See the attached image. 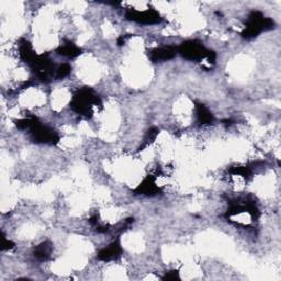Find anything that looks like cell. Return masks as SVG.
I'll return each instance as SVG.
<instances>
[{
    "label": "cell",
    "mask_w": 281,
    "mask_h": 281,
    "mask_svg": "<svg viewBox=\"0 0 281 281\" xmlns=\"http://www.w3.org/2000/svg\"><path fill=\"white\" fill-rule=\"evenodd\" d=\"M56 53L58 55H62L68 58H75L79 55H81L82 50L77 47V45L74 44L73 42L65 40L59 47L56 49Z\"/></svg>",
    "instance_id": "obj_14"
},
{
    "label": "cell",
    "mask_w": 281,
    "mask_h": 281,
    "mask_svg": "<svg viewBox=\"0 0 281 281\" xmlns=\"http://www.w3.org/2000/svg\"><path fill=\"white\" fill-rule=\"evenodd\" d=\"M35 76L43 82H50L53 77H55L56 67L49 54L37 55L33 64L30 66Z\"/></svg>",
    "instance_id": "obj_6"
},
{
    "label": "cell",
    "mask_w": 281,
    "mask_h": 281,
    "mask_svg": "<svg viewBox=\"0 0 281 281\" xmlns=\"http://www.w3.org/2000/svg\"><path fill=\"white\" fill-rule=\"evenodd\" d=\"M123 254V248L121 246L120 239H116L112 243L107 246L102 248L99 253H98L97 258L102 262H111V261H117L122 256Z\"/></svg>",
    "instance_id": "obj_9"
},
{
    "label": "cell",
    "mask_w": 281,
    "mask_h": 281,
    "mask_svg": "<svg viewBox=\"0 0 281 281\" xmlns=\"http://www.w3.org/2000/svg\"><path fill=\"white\" fill-rule=\"evenodd\" d=\"M275 27L276 24L272 19L265 17L261 11L254 10L249 13L245 22V27L241 32V36L245 40H252L262 32L270 31V30L275 29Z\"/></svg>",
    "instance_id": "obj_3"
},
{
    "label": "cell",
    "mask_w": 281,
    "mask_h": 281,
    "mask_svg": "<svg viewBox=\"0 0 281 281\" xmlns=\"http://www.w3.org/2000/svg\"><path fill=\"white\" fill-rule=\"evenodd\" d=\"M71 109L87 119L93 116L94 107H102L100 96L95 93V90L90 87H82L73 95L70 102Z\"/></svg>",
    "instance_id": "obj_1"
},
{
    "label": "cell",
    "mask_w": 281,
    "mask_h": 281,
    "mask_svg": "<svg viewBox=\"0 0 281 281\" xmlns=\"http://www.w3.org/2000/svg\"><path fill=\"white\" fill-rule=\"evenodd\" d=\"M30 136L36 144H45V145H56L59 143V134L54 128L44 125L39 120L29 131Z\"/></svg>",
    "instance_id": "obj_5"
},
{
    "label": "cell",
    "mask_w": 281,
    "mask_h": 281,
    "mask_svg": "<svg viewBox=\"0 0 281 281\" xmlns=\"http://www.w3.org/2000/svg\"><path fill=\"white\" fill-rule=\"evenodd\" d=\"M164 281H176V280H180V276H179V271L174 269V270H169L165 272V275L162 278Z\"/></svg>",
    "instance_id": "obj_18"
},
{
    "label": "cell",
    "mask_w": 281,
    "mask_h": 281,
    "mask_svg": "<svg viewBox=\"0 0 281 281\" xmlns=\"http://www.w3.org/2000/svg\"><path fill=\"white\" fill-rule=\"evenodd\" d=\"M130 36H131V34H125V35H121V36H119V39H118V41H117V43H118L119 47H122V45H124V44H125V41H126Z\"/></svg>",
    "instance_id": "obj_20"
},
{
    "label": "cell",
    "mask_w": 281,
    "mask_h": 281,
    "mask_svg": "<svg viewBox=\"0 0 281 281\" xmlns=\"http://www.w3.org/2000/svg\"><path fill=\"white\" fill-rule=\"evenodd\" d=\"M242 213H248L252 221H257L261 217V212L257 208L255 199L252 196L243 197V198L230 201V207L225 211L224 218L229 220L232 217L240 215Z\"/></svg>",
    "instance_id": "obj_4"
},
{
    "label": "cell",
    "mask_w": 281,
    "mask_h": 281,
    "mask_svg": "<svg viewBox=\"0 0 281 281\" xmlns=\"http://www.w3.org/2000/svg\"><path fill=\"white\" fill-rule=\"evenodd\" d=\"M178 54L190 62H202L207 60L209 65H214L217 60V54L214 51H211L204 47V44L198 40H189L182 42L177 48Z\"/></svg>",
    "instance_id": "obj_2"
},
{
    "label": "cell",
    "mask_w": 281,
    "mask_h": 281,
    "mask_svg": "<svg viewBox=\"0 0 281 281\" xmlns=\"http://www.w3.org/2000/svg\"><path fill=\"white\" fill-rule=\"evenodd\" d=\"M19 54H20V58L29 66H31L35 60V58L37 57V54H36V52L33 50L32 44L27 40H22L20 42Z\"/></svg>",
    "instance_id": "obj_11"
},
{
    "label": "cell",
    "mask_w": 281,
    "mask_h": 281,
    "mask_svg": "<svg viewBox=\"0 0 281 281\" xmlns=\"http://www.w3.org/2000/svg\"><path fill=\"white\" fill-rule=\"evenodd\" d=\"M178 54V50L176 47H162V48H155L148 52V58L150 59L152 63H163L167 62V60L172 59L175 56Z\"/></svg>",
    "instance_id": "obj_8"
},
{
    "label": "cell",
    "mask_w": 281,
    "mask_h": 281,
    "mask_svg": "<svg viewBox=\"0 0 281 281\" xmlns=\"http://www.w3.org/2000/svg\"><path fill=\"white\" fill-rule=\"evenodd\" d=\"M0 246H2V250H10L14 247V243L7 239L5 236V234L3 233L2 234V244H0Z\"/></svg>",
    "instance_id": "obj_19"
},
{
    "label": "cell",
    "mask_w": 281,
    "mask_h": 281,
    "mask_svg": "<svg viewBox=\"0 0 281 281\" xmlns=\"http://www.w3.org/2000/svg\"><path fill=\"white\" fill-rule=\"evenodd\" d=\"M233 123H234V121H233V120H231V119L223 120V124H224L225 126H231Z\"/></svg>",
    "instance_id": "obj_21"
},
{
    "label": "cell",
    "mask_w": 281,
    "mask_h": 281,
    "mask_svg": "<svg viewBox=\"0 0 281 281\" xmlns=\"http://www.w3.org/2000/svg\"><path fill=\"white\" fill-rule=\"evenodd\" d=\"M158 134H159V128H157L155 126L150 127L149 130L146 132L145 136H144L143 142L140 145V147L138 148V153H140V152H142V150L145 149L146 147H148L152 143H154V141L156 140Z\"/></svg>",
    "instance_id": "obj_15"
},
{
    "label": "cell",
    "mask_w": 281,
    "mask_h": 281,
    "mask_svg": "<svg viewBox=\"0 0 281 281\" xmlns=\"http://www.w3.org/2000/svg\"><path fill=\"white\" fill-rule=\"evenodd\" d=\"M125 19L127 21L136 22L140 25H157L161 24L163 18L154 8H148L146 10H136L134 8H128L125 11Z\"/></svg>",
    "instance_id": "obj_7"
},
{
    "label": "cell",
    "mask_w": 281,
    "mask_h": 281,
    "mask_svg": "<svg viewBox=\"0 0 281 281\" xmlns=\"http://www.w3.org/2000/svg\"><path fill=\"white\" fill-rule=\"evenodd\" d=\"M194 104L197 121H198L199 125H209L214 122V116L206 105L200 102H194Z\"/></svg>",
    "instance_id": "obj_13"
},
{
    "label": "cell",
    "mask_w": 281,
    "mask_h": 281,
    "mask_svg": "<svg viewBox=\"0 0 281 281\" xmlns=\"http://www.w3.org/2000/svg\"><path fill=\"white\" fill-rule=\"evenodd\" d=\"M229 172L234 176H241L245 180H249L253 176V170L248 166H234L229 169Z\"/></svg>",
    "instance_id": "obj_16"
},
{
    "label": "cell",
    "mask_w": 281,
    "mask_h": 281,
    "mask_svg": "<svg viewBox=\"0 0 281 281\" xmlns=\"http://www.w3.org/2000/svg\"><path fill=\"white\" fill-rule=\"evenodd\" d=\"M134 193L148 197H153L162 193V189L156 185L155 175H147V176L143 179L141 184L134 189Z\"/></svg>",
    "instance_id": "obj_10"
},
{
    "label": "cell",
    "mask_w": 281,
    "mask_h": 281,
    "mask_svg": "<svg viewBox=\"0 0 281 281\" xmlns=\"http://www.w3.org/2000/svg\"><path fill=\"white\" fill-rule=\"evenodd\" d=\"M53 250H54V245H53V243L51 241L47 240L34 247L33 256L40 262L49 261L53 254Z\"/></svg>",
    "instance_id": "obj_12"
},
{
    "label": "cell",
    "mask_w": 281,
    "mask_h": 281,
    "mask_svg": "<svg viewBox=\"0 0 281 281\" xmlns=\"http://www.w3.org/2000/svg\"><path fill=\"white\" fill-rule=\"evenodd\" d=\"M72 72V67L70 64H62L59 65L57 68H56V74H55V78L56 79H63V78H66L68 75L71 74Z\"/></svg>",
    "instance_id": "obj_17"
}]
</instances>
